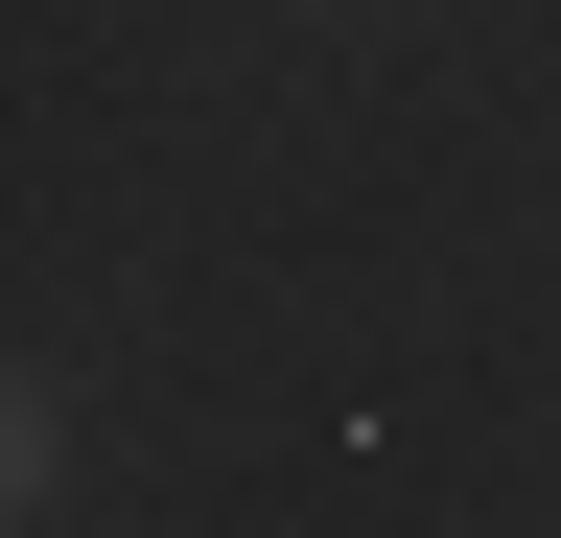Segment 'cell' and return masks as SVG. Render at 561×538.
Masks as SVG:
<instances>
[{
	"instance_id": "obj_1",
	"label": "cell",
	"mask_w": 561,
	"mask_h": 538,
	"mask_svg": "<svg viewBox=\"0 0 561 538\" xmlns=\"http://www.w3.org/2000/svg\"><path fill=\"white\" fill-rule=\"evenodd\" d=\"M0 515H24V538L70 515V375H47V352L0 375Z\"/></svg>"
}]
</instances>
